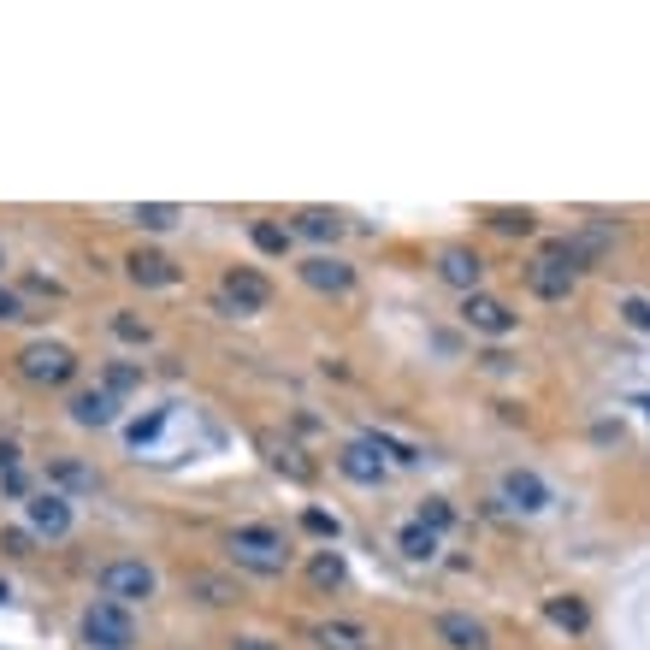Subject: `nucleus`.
<instances>
[{
	"instance_id": "obj_1",
	"label": "nucleus",
	"mask_w": 650,
	"mask_h": 650,
	"mask_svg": "<svg viewBox=\"0 0 650 650\" xmlns=\"http://www.w3.org/2000/svg\"><path fill=\"white\" fill-rule=\"evenodd\" d=\"M225 550H231V562L237 568H249V574H284L290 568V544H284V532L278 526H237L231 538H225Z\"/></svg>"
},
{
	"instance_id": "obj_2",
	"label": "nucleus",
	"mask_w": 650,
	"mask_h": 650,
	"mask_svg": "<svg viewBox=\"0 0 650 650\" xmlns=\"http://www.w3.org/2000/svg\"><path fill=\"white\" fill-rule=\"evenodd\" d=\"M18 373H24L30 385H48V390L71 385V379H77V355H71L65 343H48V337H42V343H30V349L18 355Z\"/></svg>"
},
{
	"instance_id": "obj_3",
	"label": "nucleus",
	"mask_w": 650,
	"mask_h": 650,
	"mask_svg": "<svg viewBox=\"0 0 650 650\" xmlns=\"http://www.w3.org/2000/svg\"><path fill=\"white\" fill-rule=\"evenodd\" d=\"M154 568L148 562H107L101 568V597L107 603H119V609H130V603H148L154 597Z\"/></svg>"
},
{
	"instance_id": "obj_4",
	"label": "nucleus",
	"mask_w": 650,
	"mask_h": 650,
	"mask_svg": "<svg viewBox=\"0 0 650 650\" xmlns=\"http://www.w3.org/2000/svg\"><path fill=\"white\" fill-rule=\"evenodd\" d=\"M83 633H89L95 650H130L136 645V621H130V609H119V603H95V609L83 615Z\"/></svg>"
},
{
	"instance_id": "obj_5",
	"label": "nucleus",
	"mask_w": 650,
	"mask_h": 650,
	"mask_svg": "<svg viewBox=\"0 0 650 650\" xmlns=\"http://www.w3.org/2000/svg\"><path fill=\"white\" fill-rule=\"evenodd\" d=\"M337 467H343V479H355V485H385V473H390L385 444H379V438H355V444H343V450H337Z\"/></svg>"
},
{
	"instance_id": "obj_6",
	"label": "nucleus",
	"mask_w": 650,
	"mask_h": 650,
	"mask_svg": "<svg viewBox=\"0 0 650 650\" xmlns=\"http://www.w3.org/2000/svg\"><path fill=\"white\" fill-rule=\"evenodd\" d=\"M461 320L473 325V331H485V337H509L520 325V314L503 302V296H485V290H473L467 302H461Z\"/></svg>"
},
{
	"instance_id": "obj_7",
	"label": "nucleus",
	"mask_w": 650,
	"mask_h": 650,
	"mask_svg": "<svg viewBox=\"0 0 650 650\" xmlns=\"http://www.w3.org/2000/svg\"><path fill=\"white\" fill-rule=\"evenodd\" d=\"M503 497H509V509H520V515L550 509V485H544L532 467H509V473H503Z\"/></svg>"
},
{
	"instance_id": "obj_8",
	"label": "nucleus",
	"mask_w": 650,
	"mask_h": 650,
	"mask_svg": "<svg viewBox=\"0 0 650 650\" xmlns=\"http://www.w3.org/2000/svg\"><path fill=\"white\" fill-rule=\"evenodd\" d=\"M438 639L450 650H491V627L473 621L467 609H444V615H438Z\"/></svg>"
},
{
	"instance_id": "obj_9",
	"label": "nucleus",
	"mask_w": 650,
	"mask_h": 650,
	"mask_svg": "<svg viewBox=\"0 0 650 650\" xmlns=\"http://www.w3.org/2000/svg\"><path fill=\"white\" fill-rule=\"evenodd\" d=\"M225 296L237 302V314H260V308L272 302V284L260 278L255 266H231V272H225Z\"/></svg>"
},
{
	"instance_id": "obj_10",
	"label": "nucleus",
	"mask_w": 650,
	"mask_h": 650,
	"mask_svg": "<svg viewBox=\"0 0 650 650\" xmlns=\"http://www.w3.org/2000/svg\"><path fill=\"white\" fill-rule=\"evenodd\" d=\"M24 515H30V532H42V538H65V532H71V503H65L60 491L30 497V503H24Z\"/></svg>"
},
{
	"instance_id": "obj_11",
	"label": "nucleus",
	"mask_w": 650,
	"mask_h": 650,
	"mask_svg": "<svg viewBox=\"0 0 650 650\" xmlns=\"http://www.w3.org/2000/svg\"><path fill=\"white\" fill-rule=\"evenodd\" d=\"M302 278L314 284V290H325V296H343V290H355V266L337 255H314L302 260Z\"/></svg>"
},
{
	"instance_id": "obj_12",
	"label": "nucleus",
	"mask_w": 650,
	"mask_h": 650,
	"mask_svg": "<svg viewBox=\"0 0 650 650\" xmlns=\"http://www.w3.org/2000/svg\"><path fill=\"white\" fill-rule=\"evenodd\" d=\"M526 284H532V296H544V302H568V296H574V272L556 266V260H532V266H526Z\"/></svg>"
},
{
	"instance_id": "obj_13",
	"label": "nucleus",
	"mask_w": 650,
	"mask_h": 650,
	"mask_svg": "<svg viewBox=\"0 0 650 650\" xmlns=\"http://www.w3.org/2000/svg\"><path fill=\"white\" fill-rule=\"evenodd\" d=\"M438 278L473 296V290H479V278H485V260L473 255V249H444V255H438Z\"/></svg>"
},
{
	"instance_id": "obj_14",
	"label": "nucleus",
	"mask_w": 650,
	"mask_h": 650,
	"mask_svg": "<svg viewBox=\"0 0 650 650\" xmlns=\"http://www.w3.org/2000/svg\"><path fill=\"white\" fill-rule=\"evenodd\" d=\"M71 420L77 426H113L119 420V396L113 390H83V396H71Z\"/></svg>"
},
{
	"instance_id": "obj_15",
	"label": "nucleus",
	"mask_w": 650,
	"mask_h": 650,
	"mask_svg": "<svg viewBox=\"0 0 650 650\" xmlns=\"http://www.w3.org/2000/svg\"><path fill=\"white\" fill-rule=\"evenodd\" d=\"M290 237L337 243V237H343V213H337V207H302V213H296V225H290Z\"/></svg>"
},
{
	"instance_id": "obj_16",
	"label": "nucleus",
	"mask_w": 650,
	"mask_h": 650,
	"mask_svg": "<svg viewBox=\"0 0 650 650\" xmlns=\"http://www.w3.org/2000/svg\"><path fill=\"white\" fill-rule=\"evenodd\" d=\"M125 272L136 278V284H148V290H166V284H178V266L166 255H154V249H136V255L125 260Z\"/></svg>"
},
{
	"instance_id": "obj_17",
	"label": "nucleus",
	"mask_w": 650,
	"mask_h": 650,
	"mask_svg": "<svg viewBox=\"0 0 650 650\" xmlns=\"http://www.w3.org/2000/svg\"><path fill=\"white\" fill-rule=\"evenodd\" d=\"M314 639H320V650H367V627L361 621H325Z\"/></svg>"
},
{
	"instance_id": "obj_18",
	"label": "nucleus",
	"mask_w": 650,
	"mask_h": 650,
	"mask_svg": "<svg viewBox=\"0 0 650 650\" xmlns=\"http://www.w3.org/2000/svg\"><path fill=\"white\" fill-rule=\"evenodd\" d=\"M544 615H550L556 627H568V633H585V627H591L585 597H544Z\"/></svg>"
},
{
	"instance_id": "obj_19",
	"label": "nucleus",
	"mask_w": 650,
	"mask_h": 650,
	"mask_svg": "<svg viewBox=\"0 0 650 650\" xmlns=\"http://www.w3.org/2000/svg\"><path fill=\"white\" fill-rule=\"evenodd\" d=\"M396 550H402L408 562H432V556H438V532H426V526L408 520V526L396 532Z\"/></svg>"
},
{
	"instance_id": "obj_20",
	"label": "nucleus",
	"mask_w": 650,
	"mask_h": 650,
	"mask_svg": "<svg viewBox=\"0 0 650 650\" xmlns=\"http://www.w3.org/2000/svg\"><path fill=\"white\" fill-rule=\"evenodd\" d=\"M308 580L320 585V591H337V585H343V556H337V550H320L314 568H308Z\"/></svg>"
},
{
	"instance_id": "obj_21",
	"label": "nucleus",
	"mask_w": 650,
	"mask_h": 650,
	"mask_svg": "<svg viewBox=\"0 0 650 650\" xmlns=\"http://www.w3.org/2000/svg\"><path fill=\"white\" fill-rule=\"evenodd\" d=\"M414 526H426V532H450L455 509L444 503V497H426V503H420V515H414Z\"/></svg>"
},
{
	"instance_id": "obj_22",
	"label": "nucleus",
	"mask_w": 650,
	"mask_h": 650,
	"mask_svg": "<svg viewBox=\"0 0 650 650\" xmlns=\"http://www.w3.org/2000/svg\"><path fill=\"white\" fill-rule=\"evenodd\" d=\"M249 237H255L260 255H284V249H290V225H272V219H260Z\"/></svg>"
},
{
	"instance_id": "obj_23",
	"label": "nucleus",
	"mask_w": 650,
	"mask_h": 650,
	"mask_svg": "<svg viewBox=\"0 0 650 650\" xmlns=\"http://www.w3.org/2000/svg\"><path fill=\"white\" fill-rule=\"evenodd\" d=\"M485 219H491V225H497V231H509V237H526V231H532V225H538V219H532V213H526V207H491V213H485Z\"/></svg>"
},
{
	"instance_id": "obj_24",
	"label": "nucleus",
	"mask_w": 650,
	"mask_h": 650,
	"mask_svg": "<svg viewBox=\"0 0 650 650\" xmlns=\"http://www.w3.org/2000/svg\"><path fill=\"white\" fill-rule=\"evenodd\" d=\"M136 225H142V231H172V225H178V207L148 201V207H136Z\"/></svg>"
},
{
	"instance_id": "obj_25",
	"label": "nucleus",
	"mask_w": 650,
	"mask_h": 650,
	"mask_svg": "<svg viewBox=\"0 0 650 650\" xmlns=\"http://www.w3.org/2000/svg\"><path fill=\"white\" fill-rule=\"evenodd\" d=\"M48 473H54V479H60V485H71V491H89V485H95V473H89V467H83V461H54V467H48Z\"/></svg>"
},
{
	"instance_id": "obj_26",
	"label": "nucleus",
	"mask_w": 650,
	"mask_h": 650,
	"mask_svg": "<svg viewBox=\"0 0 650 650\" xmlns=\"http://www.w3.org/2000/svg\"><path fill=\"white\" fill-rule=\"evenodd\" d=\"M113 337H119V343H148V337H154V325L136 320V314H113Z\"/></svg>"
},
{
	"instance_id": "obj_27",
	"label": "nucleus",
	"mask_w": 650,
	"mask_h": 650,
	"mask_svg": "<svg viewBox=\"0 0 650 650\" xmlns=\"http://www.w3.org/2000/svg\"><path fill=\"white\" fill-rule=\"evenodd\" d=\"M302 532H314V538H331V544H337L343 526H337V515H325V509H302Z\"/></svg>"
},
{
	"instance_id": "obj_28",
	"label": "nucleus",
	"mask_w": 650,
	"mask_h": 650,
	"mask_svg": "<svg viewBox=\"0 0 650 650\" xmlns=\"http://www.w3.org/2000/svg\"><path fill=\"white\" fill-rule=\"evenodd\" d=\"M136 385H142V367H125V361H119V367H107V385H101V390L125 396V390H136Z\"/></svg>"
},
{
	"instance_id": "obj_29",
	"label": "nucleus",
	"mask_w": 650,
	"mask_h": 650,
	"mask_svg": "<svg viewBox=\"0 0 650 650\" xmlns=\"http://www.w3.org/2000/svg\"><path fill=\"white\" fill-rule=\"evenodd\" d=\"M621 320L633 325V331H650V296H627L621 302Z\"/></svg>"
},
{
	"instance_id": "obj_30",
	"label": "nucleus",
	"mask_w": 650,
	"mask_h": 650,
	"mask_svg": "<svg viewBox=\"0 0 650 650\" xmlns=\"http://www.w3.org/2000/svg\"><path fill=\"white\" fill-rule=\"evenodd\" d=\"M160 426H166V408H160V414H148V420H142V426H130V444H136V450H142V444H148V438H154V432H160Z\"/></svg>"
},
{
	"instance_id": "obj_31",
	"label": "nucleus",
	"mask_w": 650,
	"mask_h": 650,
	"mask_svg": "<svg viewBox=\"0 0 650 650\" xmlns=\"http://www.w3.org/2000/svg\"><path fill=\"white\" fill-rule=\"evenodd\" d=\"M0 320H24V302L12 290H0Z\"/></svg>"
},
{
	"instance_id": "obj_32",
	"label": "nucleus",
	"mask_w": 650,
	"mask_h": 650,
	"mask_svg": "<svg viewBox=\"0 0 650 650\" xmlns=\"http://www.w3.org/2000/svg\"><path fill=\"white\" fill-rule=\"evenodd\" d=\"M12 467H18V444H12V438H0V473H12Z\"/></svg>"
},
{
	"instance_id": "obj_33",
	"label": "nucleus",
	"mask_w": 650,
	"mask_h": 650,
	"mask_svg": "<svg viewBox=\"0 0 650 650\" xmlns=\"http://www.w3.org/2000/svg\"><path fill=\"white\" fill-rule=\"evenodd\" d=\"M231 650H278V645H272V639H237Z\"/></svg>"
},
{
	"instance_id": "obj_34",
	"label": "nucleus",
	"mask_w": 650,
	"mask_h": 650,
	"mask_svg": "<svg viewBox=\"0 0 650 650\" xmlns=\"http://www.w3.org/2000/svg\"><path fill=\"white\" fill-rule=\"evenodd\" d=\"M0 603H6V585H0Z\"/></svg>"
},
{
	"instance_id": "obj_35",
	"label": "nucleus",
	"mask_w": 650,
	"mask_h": 650,
	"mask_svg": "<svg viewBox=\"0 0 650 650\" xmlns=\"http://www.w3.org/2000/svg\"><path fill=\"white\" fill-rule=\"evenodd\" d=\"M0 266H6V249H0Z\"/></svg>"
},
{
	"instance_id": "obj_36",
	"label": "nucleus",
	"mask_w": 650,
	"mask_h": 650,
	"mask_svg": "<svg viewBox=\"0 0 650 650\" xmlns=\"http://www.w3.org/2000/svg\"><path fill=\"white\" fill-rule=\"evenodd\" d=\"M645 414H650V396H645Z\"/></svg>"
}]
</instances>
